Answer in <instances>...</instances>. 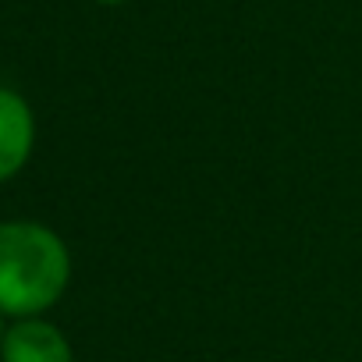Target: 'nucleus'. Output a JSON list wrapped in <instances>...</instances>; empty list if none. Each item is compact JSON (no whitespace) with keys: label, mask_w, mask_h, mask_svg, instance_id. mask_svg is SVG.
<instances>
[{"label":"nucleus","mask_w":362,"mask_h":362,"mask_svg":"<svg viewBox=\"0 0 362 362\" xmlns=\"http://www.w3.org/2000/svg\"><path fill=\"white\" fill-rule=\"evenodd\" d=\"M71 277L64 242L33 221L0 224V313L36 316L50 309Z\"/></svg>","instance_id":"1"},{"label":"nucleus","mask_w":362,"mask_h":362,"mask_svg":"<svg viewBox=\"0 0 362 362\" xmlns=\"http://www.w3.org/2000/svg\"><path fill=\"white\" fill-rule=\"evenodd\" d=\"M4 334H8V330H4V313H0V341H4Z\"/></svg>","instance_id":"4"},{"label":"nucleus","mask_w":362,"mask_h":362,"mask_svg":"<svg viewBox=\"0 0 362 362\" xmlns=\"http://www.w3.org/2000/svg\"><path fill=\"white\" fill-rule=\"evenodd\" d=\"M0 358L4 362H71V344L54 323L29 316L4 334Z\"/></svg>","instance_id":"3"},{"label":"nucleus","mask_w":362,"mask_h":362,"mask_svg":"<svg viewBox=\"0 0 362 362\" xmlns=\"http://www.w3.org/2000/svg\"><path fill=\"white\" fill-rule=\"evenodd\" d=\"M33 139H36V121L29 103L11 89H0V181H8L25 167Z\"/></svg>","instance_id":"2"},{"label":"nucleus","mask_w":362,"mask_h":362,"mask_svg":"<svg viewBox=\"0 0 362 362\" xmlns=\"http://www.w3.org/2000/svg\"><path fill=\"white\" fill-rule=\"evenodd\" d=\"M100 4H124V0H100Z\"/></svg>","instance_id":"5"}]
</instances>
